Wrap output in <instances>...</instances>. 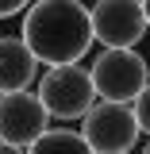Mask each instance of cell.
Listing matches in <instances>:
<instances>
[{
  "mask_svg": "<svg viewBox=\"0 0 150 154\" xmlns=\"http://www.w3.org/2000/svg\"><path fill=\"white\" fill-rule=\"evenodd\" d=\"M19 38L27 42V50L42 62V66H77L93 46V16L85 4L73 0H46V4H31Z\"/></svg>",
  "mask_w": 150,
  "mask_h": 154,
  "instance_id": "cell-1",
  "label": "cell"
},
{
  "mask_svg": "<svg viewBox=\"0 0 150 154\" xmlns=\"http://www.w3.org/2000/svg\"><path fill=\"white\" fill-rule=\"evenodd\" d=\"M38 100L54 119H85L96 108V85L85 66H58L38 77Z\"/></svg>",
  "mask_w": 150,
  "mask_h": 154,
  "instance_id": "cell-2",
  "label": "cell"
},
{
  "mask_svg": "<svg viewBox=\"0 0 150 154\" xmlns=\"http://www.w3.org/2000/svg\"><path fill=\"white\" fill-rule=\"evenodd\" d=\"M100 100L112 104H135L139 93L150 85V66L139 50H100L89 66Z\"/></svg>",
  "mask_w": 150,
  "mask_h": 154,
  "instance_id": "cell-3",
  "label": "cell"
},
{
  "mask_svg": "<svg viewBox=\"0 0 150 154\" xmlns=\"http://www.w3.org/2000/svg\"><path fill=\"white\" fill-rule=\"evenodd\" d=\"M139 119L131 104H112L96 100V108L81 119V139L89 143L93 154H131L139 143Z\"/></svg>",
  "mask_w": 150,
  "mask_h": 154,
  "instance_id": "cell-4",
  "label": "cell"
},
{
  "mask_svg": "<svg viewBox=\"0 0 150 154\" xmlns=\"http://www.w3.org/2000/svg\"><path fill=\"white\" fill-rule=\"evenodd\" d=\"M93 38L104 42V50H135L146 38V8L142 4H127V0H108V4H93Z\"/></svg>",
  "mask_w": 150,
  "mask_h": 154,
  "instance_id": "cell-5",
  "label": "cell"
},
{
  "mask_svg": "<svg viewBox=\"0 0 150 154\" xmlns=\"http://www.w3.org/2000/svg\"><path fill=\"white\" fill-rule=\"evenodd\" d=\"M46 123H50V116H46V108H42L38 93L0 96V143L19 146V150H31L38 139L50 131Z\"/></svg>",
  "mask_w": 150,
  "mask_h": 154,
  "instance_id": "cell-6",
  "label": "cell"
},
{
  "mask_svg": "<svg viewBox=\"0 0 150 154\" xmlns=\"http://www.w3.org/2000/svg\"><path fill=\"white\" fill-rule=\"evenodd\" d=\"M38 77V58L27 50L19 35H0V96L27 93V85Z\"/></svg>",
  "mask_w": 150,
  "mask_h": 154,
  "instance_id": "cell-7",
  "label": "cell"
},
{
  "mask_svg": "<svg viewBox=\"0 0 150 154\" xmlns=\"http://www.w3.org/2000/svg\"><path fill=\"white\" fill-rule=\"evenodd\" d=\"M27 154H93L89 143L81 139V131H69V127H50V131L38 139Z\"/></svg>",
  "mask_w": 150,
  "mask_h": 154,
  "instance_id": "cell-8",
  "label": "cell"
},
{
  "mask_svg": "<svg viewBox=\"0 0 150 154\" xmlns=\"http://www.w3.org/2000/svg\"><path fill=\"white\" fill-rule=\"evenodd\" d=\"M131 112H135V119H139V131L150 135V85L139 93V100L131 104Z\"/></svg>",
  "mask_w": 150,
  "mask_h": 154,
  "instance_id": "cell-9",
  "label": "cell"
},
{
  "mask_svg": "<svg viewBox=\"0 0 150 154\" xmlns=\"http://www.w3.org/2000/svg\"><path fill=\"white\" fill-rule=\"evenodd\" d=\"M27 0H0V19H16V16H27Z\"/></svg>",
  "mask_w": 150,
  "mask_h": 154,
  "instance_id": "cell-10",
  "label": "cell"
},
{
  "mask_svg": "<svg viewBox=\"0 0 150 154\" xmlns=\"http://www.w3.org/2000/svg\"><path fill=\"white\" fill-rule=\"evenodd\" d=\"M0 154H27V150H19V146H8V143H0Z\"/></svg>",
  "mask_w": 150,
  "mask_h": 154,
  "instance_id": "cell-11",
  "label": "cell"
},
{
  "mask_svg": "<svg viewBox=\"0 0 150 154\" xmlns=\"http://www.w3.org/2000/svg\"><path fill=\"white\" fill-rule=\"evenodd\" d=\"M142 8H146V27H150V0H146V4H142Z\"/></svg>",
  "mask_w": 150,
  "mask_h": 154,
  "instance_id": "cell-12",
  "label": "cell"
},
{
  "mask_svg": "<svg viewBox=\"0 0 150 154\" xmlns=\"http://www.w3.org/2000/svg\"><path fill=\"white\" fill-rule=\"evenodd\" d=\"M142 154H150V143H146V146H142Z\"/></svg>",
  "mask_w": 150,
  "mask_h": 154,
  "instance_id": "cell-13",
  "label": "cell"
}]
</instances>
